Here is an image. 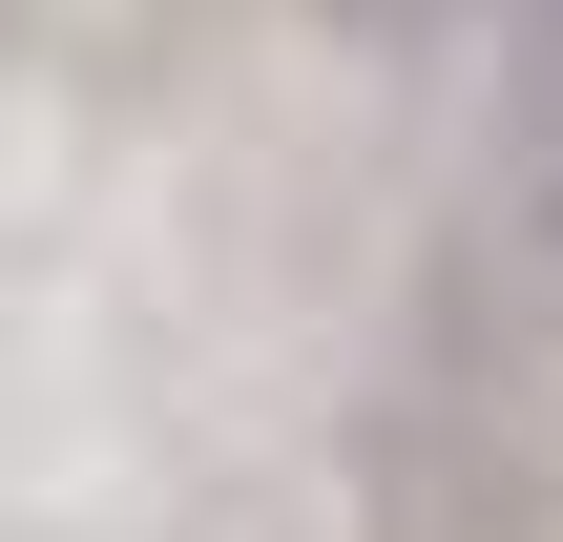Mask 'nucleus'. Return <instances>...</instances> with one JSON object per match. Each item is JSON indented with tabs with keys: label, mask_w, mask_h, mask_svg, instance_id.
Returning a JSON list of instances; mask_svg holds the SVG:
<instances>
[{
	"label": "nucleus",
	"mask_w": 563,
	"mask_h": 542,
	"mask_svg": "<svg viewBox=\"0 0 563 542\" xmlns=\"http://www.w3.org/2000/svg\"><path fill=\"white\" fill-rule=\"evenodd\" d=\"M501 230L563 272V0H501Z\"/></svg>",
	"instance_id": "nucleus-1"
},
{
	"label": "nucleus",
	"mask_w": 563,
	"mask_h": 542,
	"mask_svg": "<svg viewBox=\"0 0 563 542\" xmlns=\"http://www.w3.org/2000/svg\"><path fill=\"white\" fill-rule=\"evenodd\" d=\"M313 21H334V42H460L481 0H313Z\"/></svg>",
	"instance_id": "nucleus-2"
}]
</instances>
